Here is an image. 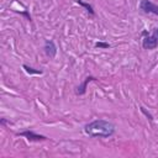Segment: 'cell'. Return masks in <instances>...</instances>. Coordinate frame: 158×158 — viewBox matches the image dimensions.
<instances>
[{
	"instance_id": "obj_3",
	"label": "cell",
	"mask_w": 158,
	"mask_h": 158,
	"mask_svg": "<svg viewBox=\"0 0 158 158\" xmlns=\"http://www.w3.org/2000/svg\"><path fill=\"white\" fill-rule=\"evenodd\" d=\"M139 7H141V10H143L144 12H151V14H154V15L158 16V5L153 4V2L149 1V0H141Z\"/></svg>"
},
{
	"instance_id": "obj_7",
	"label": "cell",
	"mask_w": 158,
	"mask_h": 158,
	"mask_svg": "<svg viewBox=\"0 0 158 158\" xmlns=\"http://www.w3.org/2000/svg\"><path fill=\"white\" fill-rule=\"evenodd\" d=\"M22 68H23V69L26 70V73H28V74H42V73H43L41 69H35V68H32V67H28L27 64H23Z\"/></svg>"
},
{
	"instance_id": "obj_1",
	"label": "cell",
	"mask_w": 158,
	"mask_h": 158,
	"mask_svg": "<svg viewBox=\"0 0 158 158\" xmlns=\"http://www.w3.org/2000/svg\"><path fill=\"white\" fill-rule=\"evenodd\" d=\"M84 131L88 136L90 137H110L115 133V126L114 123H111L110 121L102 120V118H98L94 120L91 122H89L88 125H85Z\"/></svg>"
},
{
	"instance_id": "obj_4",
	"label": "cell",
	"mask_w": 158,
	"mask_h": 158,
	"mask_svg": "<svg viewBox=\"0 0 158 158\" xmlns=\"http://www.w3.org/2000/svg\"><path fill=\"white\" fill-rule=\"evenodd\" d=\"M158 46V40L153 35H146L142 40V47L144 49H154Z\"/></svg>"
},
{
	"instance_id": "obj_5",
	"label": "cell",
	"mask_w": 158,
	"mask_h": 158,
	"mask_svg": "<svg viewBox=\"0 0 158 158\" xmlns=\"http://www.w3.org/2000/svg\"><path fill=\"white\" fill-rule=\"evenodd\" d=\"M44 53H46L49 58H54V57H56V54H57V47H56V44H54L53 41L47 40V41L44 42Z\"/></svg>"
},
{
	"instance_id": "obj_6",
	"label": "cell",
	"mask_w": 158,
	"mask_h": 158,
	"mask_svg": "<svg viewBox=\"0 0 158 158\" xmlns=\"http://www.w3.org/2000/svg\"><path fill=\"white\" fill-rule=\"evenodd\" d=\"M93 80H96V78H95V77H91V75L86 77L85 80H84L79 86H77L75 94H77V95H83V94H85V91H86V85H88L90 81H93Z\"/></svg>"
},
{
	"instance_id": "obj_10",
	"label": "cell",
	"mask_w": 158,
	"mask_h": 158,
	"mask_svg": "<svg viewBox=\"0 0 158 158\" xmlns=\"http://www.w3.org/2000/svg\"><path fill=\"white\" fill-rule=\"evenodd\" d=\"M95 47H96V48L106 49V48H109V47H110V44H109V43H106V42H96V43H95Z\"/></svg>"
},
{
	"instance_id": "obj_11",
	"label": "cell",
	"mask_w": 158,
	"mask_h": 158,
	"mask_svg": "<svg viewBox=\"0 0 158 158\" xmlns=\"http://www.w3.org/2000/svg\"><path fill=\"white\" fill-rule=\"evenodd\" d=\"M152 35L158 40V28H154V30H153V32H152Z\"/></svg>"
},
{
	"instance_id": "obj_8",
	"label": "cell",
	"mask_w": 158,
	"mask_h": 158,
	"mask_svg": "<svg viewBox=\"0 0 158 158\" xmlns=\"http://www.w3.org/2000/svg\"><path fill=\"white\" fill-rule=\"evenodd\" d=\"M75 1H77L79 5H81L83 7H85L90 15H94V14H95V12H94V10H93V6H91L90 4H88V2H84L83 0H75Z\"/></svg>"
},
{
	"instance_id": "obj_9",
	"label": "cell",
	"mask_w": 158,
	"mask_h": 158,
	"mask_svg": "<svg viewBox=\"0 0 158 158\" xmlns=\"http://www.w3.org/2000/svg\"><path fill=\"white\" fill-rule=\"evenodd\" d=\"M139 110H141V112H142V114H143V115H144L149 121H153V116H152V115H151V114H149V112H148L143 106H141V107H139Z\"/></svg>"
},
{
	"instance_id": "obj_2",
	"label": "cell",
	"mask_w": 158,
	"mask_h": 158,
	"mask_svg": "<svg viewBox=\"0 0 158 158\" xmlns=\"http://www.w3.org/2000/svg\"><path fill=\"white\" fill-rule=\"evenodd\" d=\"M16 135H17V136H21V137H25V138H27V139L31 141V142H40V141H46V139H47L46 136L35 133V132L31 131V130H26V131H22V132H17Z\"/></svg>"
}]
</instances>
